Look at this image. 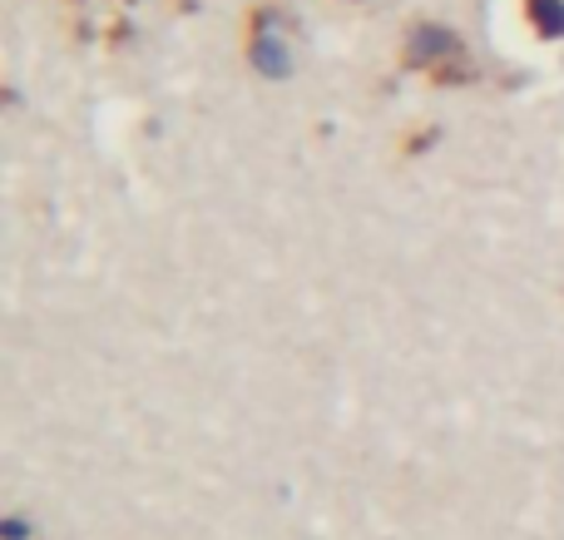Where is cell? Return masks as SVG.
<instances>
[{
	"label": "cell",
	"mask_w": 564,
	"mask_h": 540,
	"mask_svg": "<svg viewBox=\"0 0 564 540\" xmlns=\"http://www.w3.org/2000/svg\"><path fill=\"white\" fill-rule=\"evenodd\" d=\"M406 55H411V65H441V60H460V40L451 35L446 25H416Z\"/></svg>",
	"instance_id": "cell-1"
},
{
	"label": "cell",
	"mask_w": 564,
	"mask_h": 540,
	"mask_svg": "<svg viewBox=\"0 0 564 540\" xmlns=\"http://www.w3.org/2000/svg\"><path fill=\"white\" fill-rule=\"evenodd\" d=\"M253 65L263 69V75L282 79L292 69L288 60V45L278 40V15H258V35H253Z\"/></svg>",
	"instance_id": "cell-2"
},
{
	"label": "cell",
	"mask_w": 564,
	"mask_h": 540,
	"mask_svg": "<svg viewBox=\"0 0 564 540\" xmlns=\"http://www.w3.org/2000/svg\"><path fill=\"white\" fill-rule=\"evenodd\" d=\"M525 10L545 40H564V0H530Z\"/></svg>",
	"instance_id": "cell-3"
},
{
	"label": "cell",
	"mask_w": 564,
	"mask_h": 540,
	"mask_svg": "<svg viewBox=\"0 0 564 540\" xmlns=\"http://www.w3.org/2000/svg\"><path fill=\"white\" fill-rule=\"evenodd\" d=\"M0 540H30V526L20 521V516H10V521L0 526Z\"/></svg>",
	"instance_id": "cell-4"
}]
</instances>
